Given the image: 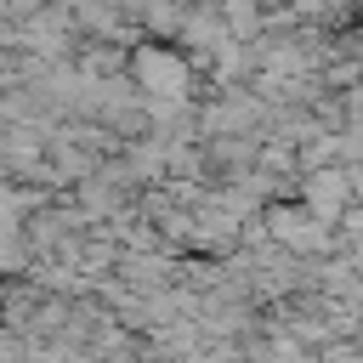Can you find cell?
<instances>
[{
  "instance_id": "1",
  "label": "cell",
  "mask_w": 363,
  "mask_h": 363,
  "mask_svg": "<svg viewBox=\"0 0 363 363\" xmlns=\"http://www.w3.org/2000/svg\"><path fill=\"white\" fill-rule=\"evenodd\" d=\"M136 79H142L147 91H159V96H182L187 68H182L170 51H136Z\"/></svg>"
},
{
  "instance_id": "2",
  "label": "cell",
  "mask_w": 363,
  "mask_h": 363,
  "mask_svg": "<svg viewBox=\"0 0 363 363\" xmlns=\"http://www.w3.org/2000/svg\"><path fill=\"white\" fill-rule=\"evenodd\" d=\"M176 6H182V0H176Z\"/></svg>"
}]
</instances>
